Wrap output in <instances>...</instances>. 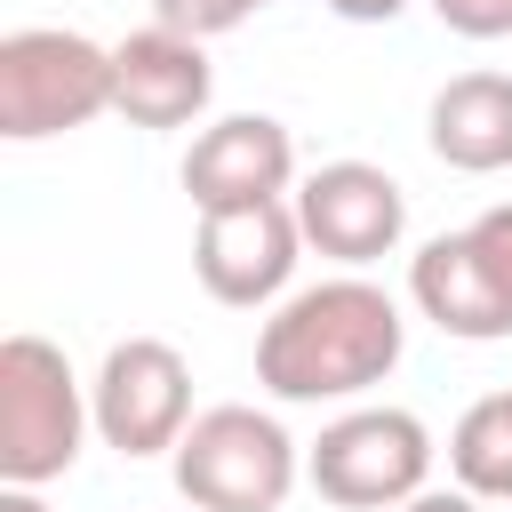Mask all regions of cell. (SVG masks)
Masks as SVG:
<instances>
[{"instance_id":"14","label":"cell","mask_w":512,"mask_h":512,"mask_svg":"<svg viewBox=\"0 0 512 512\" xmlns=\"http://www.w3.org/2000/svg\"><path fill=\"white\" fill-rule=\"evenodd\" d=\"M256 8H272V0H152V24H168V32H192V40H216V32L248 24Z\"/></svg>"},{"instance_id":"9","label":"cell","mask_w":512,"mask_h":512,"mask_svg":"<svg viewBox=\"0 0 512 512\" xmlns=\"http://www.w3.org/2000/svg\"><path fill=\"white\" fill-rule=\"evenodd\" d=\"M408 296L440 336H464V344L512 336V264L496 256V240L480 224L424 240L408 264Z\"/></svg>"},{"instance_id":"8","label":"cell","mask_w":512,"mask_h":512,"mask_svg":"<svg viewBox=\"0 0 512 512\" xmlns=\"http://www.w3.org/2000/svg\"><path fill=\"white\" fill-rule=\"evenodd\" d=\"M296 224H304V248L336 256L344 272L376 264L400 248L408 232V192L376 168V160H328L296 184Z\"/></svg>"},{"instance_id":"1","label":"cell","mask_w":512,"mask_h":512,"mask_svg":"<svg viewBox=\"0 0 512 512\" xmlns=\"http://www.w3.org/2000/svg\"><path fill=\"white\" fill-rule=\"evenodd\" d=\"M408 320L400 304L344 272L320 288H296L264 328H256V384L288 408H320V400H360L368 384H384L400 368Z\"/></svg>"},{"instance_id":"3","label":"cell","mask_w":512,"mask_h":512,"mask_svg":"<svg viewBox=\"0 0 512 512\" xmlns=\"http://www.w3.org/2000/svg\"><path fill=\"white\" fill-rule=\"evenodd\" d=\"M168 464H176V496L192 512H280L296 472H304V456L280 432V416H264L248 400L200 408Z\"/></svg>"},{"instance_id":"19","label":"cell","mask_w":512,"mask_h":512,"mask_svg":"<svg viewBox=\"0 0 512 512\" xmlns=\"http://www.w3.org/2000/svg\"><path fill=\"white\" fill-rule=\"evenodd\" d=\"M0 512H48V496H40V488H8V480H0Z\"/></svg>"},{"instance_id":"17","label":"cell","mask_w":512,"mask_h":512,"mask_svg":"<svg viewBox=\"0 0 512 512\" xmlns=\"http://www.w3.org/2000/svg\"><path fill=\"white\" fill-rule=\"evenodd\" d=\"M328 8H336L344 24H392V16L408 8V0H328Z\"/></svg>"},{"instance_id":"13","label":"cell","mask_w":512,"mask_h":512,"mask_svg":"<svg viewBox=\"0 0 512 512\" xmlns=\"http://www.w3.org/2000/svg\"><path fill=\"white\" fill-rule=\"evenodd\" d=\"M448 464H456V488H472L480 504L512 496V392H488V400H472L456 416Z\"/></svg>"},{"instance_id":"11","label":"cell","mask_w":512,"mask_h":512,"mask_svg":"<svg viewBox=\"0 0 512 512\" xmlns=\"http://www.w3.org/2000/svg\"><path fill=\"white\" fill-rule=\"evenodd\" d=\"M208 96H216V72L192 32L144 24L128 40H112V112L128 128H192L208 112Z\"/></svg>"},{"instance_id":"16","label":"cell","mask_w":512,"mask_h":512,"mask_svg":"<svg viewBox=\"0 0 512 512\" xmlns=\"http://www.w3.org/2000/svg\"><path fill=\"white\" fill-rule=\"evenodd\" d=\"M400 512H480V496H472V488H424V496H408Z\"/></svg>"},{"instance_id":"18","label":"cell","mask_w":512,"mask_h":512,"mask_svg":"<svg viewBox=\"0 0 512 512\" xmlns=\"http://www.w3.org/2000/svg\"><path fill=\"white\" fill-rule=\"evenodd\" d=\"M480 232H488V240H496V256L512 264V208H488V216H480Z\"/></svg>"},{"instance_id":"10","label":"cell","mask_w":512,"mask_h":512,"mask_svg":"<svg viewBox=\"0 0 512 512\" xmlns=\"http://www.w3.org/2000/svg\"><path fill=\"white\" fill-rule=\"evenodd\" d=\"M296 184V136L272 112H232L216 128L192 136L184 152V192L192 208H256V200H288Z\"/></svg>"},{"instance_id":"5","label":"cell","mask_w":512,"mask_h":512,"mask_svg":"<svg viewBox=\"0 0 512 512\" xmlns=\"http://www.w3.org/2000/svg\"><path fill=\"white\" fill-rule=\"evenodd\" d=\"M304 480L344 512H400L432 480V432L408 408H344L336 424H320Z\"/></svg>"},{"instance_id":"12","label":"cell","mask_w":512,"mask_h":512,"mask_svg":"<svg viewBox=\"0 0 512 512\" xmlns=\"http://www.w3.org/2000/svg\"><path fill=\"white\" fill-rule=\"evenodd\" d=\"M424 136H432V152H440L456 176H496V168H512V80H504V72H456V80L432 96Z\"/></svg>"},{"instance_id":"6","label":"cell","mask_w":512,"mask_h":512,"mask_svg":"<svg viewBox=\"0 0 512 512\" xmlns=\"http://www.w3.org/2000/svg\"><path fill=\"white\" fill-rule=\"evenodd\" d=\"M88 408H96L104 448H120V456H176V440L192 424V368H184L176 344L128 336V344L104 352V368L88 384Z\"/></svg>"},{"instance_id":"4","label":"cell","mask_w":512,"mask_h":512,"mask_svg":"<svg viewBox=\"0 0 512 512\" xmlns=\"http://www.w3.org/2000/svg\"><path fill=\"white\" fill-rule=\"evenodd\" d=\"M112 112V48L64 24H24L0 40V136L48 144L64 128H88Z\"/></svg>"},{"instance_id":"15","label":"cell","mask_w":512,"mask_h":512,"mask_svg":"<svg viewBox=\"0 0 512 512\" xmlns=\"http://www.w3.org/2000/svg\"><path fill=\"white\" fill-rule=\"evenodd\" d=\"M432 16L464 40H504L512 32V0H432Z\"/></svg>"},{"instance_id":"2","label":"cell","mask_w":512,"mask_h":512,"mask_svg":"<svg viewBox=\"0 0 512 512\" xmlns=\"http://www.w3.org/2000/svg\"><path fill=\"white\" fill-rule=\"evenodd\" d=\"M88 432H96V408L72 360L48 336H8L0 344V480L8 488L64 480Z\"/></svg>"},{"instance_id":"7","label":"cell","mask_w":512,"mask_h":512,"mask_svg":"<svg viewBox=\"0 0 512 512\" xmlns=\"http://www.w3.org/2000/svg\"><path fill=\"white\" fill-rule=\"evenodd\" d=\"M304 256V224H296V200H256V208H208L200 216V240H192V272L216 304L232 312H256L288 288Z\"/></svg>"}]
</instances>
